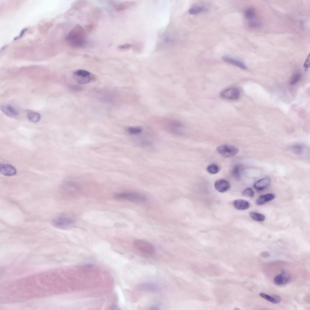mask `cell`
Masks as SVG:
<instances>
[{
    "mask_svg": "<svg viewBox=\"0 0 310 310\" xmlns=\"http://www.w3.org/2000/svg\"><path fill=\"white\" fill-rule=\"evenodd\" d=\"M217 152L222 156L226 157H233L238 153L239 149L231 145L225 144L220 146L216 149Z\"/></svg>",
    "mask_w": 310,
    "mask_h": 310,
    "instance_id": "8992f818",
    "label": "cell"
},
{
    "mask_svg": "<svg viewBox=\"0 0 310 310\" xmlns=\"http://www.w3.org/2000/svg\"><path fill=\"white\" fill-rule=\"evenodd\" d=\"M244 15L246 19L251 20L254 19L256 16V12L252 8H248L245 12Z\"/></svg>",
    "mask_w": 310,
    "mask_h": 310,
    "instance_id": "44dd1931",
    "label": "cell"
},
{
    "mask_svg": "<svg viewBox=\"0 0 310 310\" xmlns=\"http://www.w3.org/2000/svg\"><path fill=\"white\" fill-rule=\"evenodd\" d=\"M85 34L81 26L77 25L69 32L67 38L69 45L73 47L83 46L85 43Z\"/></svg>",
    "mask_w": 310,
    "mask_h": 310,
    "instance_id": "6da1fadb",
    "label": "cell"
},
{
    "mask_svg": "<svg viewBox=\"0 0 310 310\" xmlns=\"http://www.w3.org/2000/svg\"><path fill=\"white\" fill-rule=\"evenodd\" d=\"M310 66V56L309 54L307 57L304 64V67L305 69H308Z\"/></svg>",
    "mask_w": 310,
    "mask_h": 310,
    "instance_id": "4dcf8cb0",
    "label": "cell"
},
{
    "mask_svg": "<svg viewBox=\"0 0 310 310\" xmlns=\"http://www.w3.org/2000/svg\"><path fill=\"white\" fill-rule=\"evenodd\" d=\"M222 58L224 61L227 63L243 69H246V67L244 63L239 60L228 56H224Z\"/></svg>",
    "mask_w": 310,
    "mask_h": 310,
    "instance_id": "8fae6325",
    "label": "cell"
},
{
    "mask_svg": "<svg viewBox=\"0 0 310 310\" xmlns=\"http://www.w3.org/2000/svg\"><path fill=\"white\" fill-rule=\"evenodd\" d=\"M249 215L252 219L256 221L262 222L265 219V216L264 215L257 212H251Z\"/></svg>",
    "mask_w": 310,
    "mask_h": 310,
    "instance_id": "7402d4cb",
    "label": "cell"
},
{
    "mask_svg": "<svg viewBox=\"0 0 310 310\" xmlns=\"http://www.w3.org/2000/svg\"><path fill=\"white\" fill-rule=\"evenodd\" d=\"M132 46L131 45L129 44H126L123 45H120L119 46L118 48L120 49H124L130 48Z\"/></svg>",
    "mask_w": 310,
    "mask_h": 310,
    "instance_id": "1f68e13d",
    "label": "cell"
},
{
    "mask_svg": "<svg viewBox=\"0 0 310 310\" xmlns=\"http://www.w3.org/2000/svg\"><path fill=\"white\" fill-rule=\"evenodd\" d=\"M290 275L288 271L283 270L281 273L276 276L274 279V283L278 285L285 284L289 281Z\"/></svg>",
    "mask_w": 310,
    "mask_h": 310,
    "instance_id": "ba28073f",
    "label": "cell"
},
{
    "mask_svg": "<svg viewBox=\"0 0 310 310\" xmlns=\"http://www.w3.org/2000/svg\"><path fill=\"white\" fill-rule=\"evenodd\" d=\"M260 296L267 301L274 304L278 303L281 300L280 297L278 295H270L264 293H260Z\"/></svg>",
    "mask_w": 310,
    "mask_h": 310,
    "instance_id": "e0dca14e",
    "label": "cell"
},
{
    "mask_svg": "<svg viewBox=\"0 0 310 310\" xmlns=\"http://www.w3.org/2000/svg\"><path fill=\"white\" fill-rule=\"evenodd\" d=\"M73 77L75 81L81 84L89 82L93 78L92 75L89 71L84 70H78L73 73Z\"/></svg>",
    "mask_w": 310,
    "mask_h": 310,
    "instance_id": "5b68a950",
    "label": "cell"
},
{
    "mask_svg": "<svg viewBox=\"0 0 310 310\" xmlns=\"http://www.w3.org/2000/svg\"><path fill=\"white\" fill-rule=\"evenodd\" d=\"M254 194L253 190L251 188H248L245 189L242 192L243 195L247 197H252Z\"/></svg>",
    "mask_w": 310,
    "mask_h": 310,
    "instance_id": "f1b7e54d",
    "label": "cell"
},
{
    "mask_svg": "<svg viewBox=\"0 0 310 310\" xmlns=\"http://www.w3.org/2000/svg\"><path fill=\"white\" fill-rule=\"evenodd\" d=\"M242 169V167L240 165H236L232 169L231 173L232 176L237 180H239L240 177V173Z\"/></svg>",
    "mask_w": 310,
    "mask_h": 310,
    "instance_id": "ffe728a7",
    "label": "cell"
},
{
    "mask_svg": "<svg viewBox=\"0 0 310 310\" xmlns=\"http://www.w3.org/2000/svg\"><path fill=\"white\" fill-rule=\"evenodd\" d=\"M134 4V2H126L121 3L117 5L116 7V10L119 11L124 10L127 8H130Z\"/></svg>",
    "mask_w": 310,
    "mask_h": 310,
    "instance_id": "603a6c76",
    "label": "cell"
},
{
    "mask_svg": "<svg viewBox=\"0 0 310 310\" xmlns=\"http://www.w3.org/2000/svg\"><path fill=\"white\" fill-rule=\"evenodd\" d=\"M214 186L217 191L221 193H223L228 190L230 186L227 181L225 180H220L215 183Z\"/></svg>",
    "mask_w": 310,
    "mask_h": 310,
    "instance_id": "30bf717a",
    "label": "cell"
},
{
    "mask_svg": "<svg viewBox=\"0 0 310 310\" xmlns=\"http://www.w3.org/2000/svg\"><path fill=\"white\" fill-rule=\"evenodd\" d=\"M240 93L237 88L231 87L226 89L220 93V96L222 98L229 100H236L239 97Z\"/></svg>",
    "mask_w": 310,
    "mask_h": 310,
    "instance_id": "52a82bcc",
    "label": "cell"
},
{
    "mask_svg": "<svg viewBox=\"0 0 310 310\" xmlns=\"http://www.w3.org/2000/svg\"><path fill=\"white\" fill-rule=\"evenodd\" d=\"M182 124L179 121L175 120H172L169 123L168 129L170 131L175 134L180 133L178 128L182 126Z\"/></svg>",
    "mask_w": 310,
    "mask_h": 310,
    "instance_id": "2e32d148",
    "label": "cell"
},
{
    "mask_svg": "<svg viewBox=\"0 0 310 310\" xmlns=\"http://www.w3.org/2000/svg\"><path fill=\"white\" fill-rule=\"evenodd\" d=\"M270 179L268 177L261 179L256 182L254 184V187L258 190H263L269 185L270 183Z\"/></svg>",
    "mask_w": 310,
    "mask_h": 310,
    "instance_id": "7c38bea8",
    "label": "cell"
},
{
    "mask_svg": "<svg viewBox=\"0 0 310 310\" xmlns=\"http://www.w3.org/2000/svg\"><path fill=\"white\" fill-rule=\"evenodd\" d=\"M234 207L239 210H244L248 209L250 206L249 203L247 201L242 200L238 199L233 202Z\"/></svg>",
    "mask_w": 310,
    "mask_h": 310,
    "instance_id": "9a60e30c",
    "label": "cell"
},
{
    "mask_svg": "<svg viewBox=\"0 0 310 310\" xmlns=\"http://www.w3.org/2000/svg\"><path fill=\"white\" fill-rule=\"evenodd\" d=\"M114 197L117 199L141 203L146 201L147 199L144 195L139 193L125 192L116 194Z\"/></svg>",
    "mask_w": 310,
    "mask_h": 310,
    "instance_id": "7a4b0ae2",
    "label": "cell"
},
{
    "mask_svg": "<svg viewBox=\"0 0 310 310\" xmlns=\"http://www.w3.org/2000/svg\"><path fill=\"white\" fill-rule=\"evenodd\" d=\"M208 173L211 174H215L219 171V167L215 164H212L209 165L207 168Z\"/></svg>",
    "mask_w": 310,
    "mask_h": 310,
    "instance_id": "d4e9b609",
    "label": "cell"
},
{
    "mask_svg": "<svg viewBox=\"0 0 310 310\" xmlns=\"http://www.w3.org/2000/svg\"><path fill=\"white\" fill-rule=\"evenodd\" d=\"M127 130L129 134L132 135H136L140 133L142 130V128L139 127H130Z\"/></svg>",
    "mask_w": 310,
    "mask_h": 310,
    "instance_id": "484cf974",
    "label": "cell"
},
{
    "mask_svg": "<svg viewBox=\"0 0 310 310\" xmlns=\"http://www.w3.org/2000/svg\"><path fill=\"white\" fill-rule=\"evenodd\" d=\"M139 289L143 290L155 291L158 290L157 287L154 285L150 283H144L139 286Z\"/></svg>",
    "mask_w": 310,
    "mask_h": 310,
    "instance_id": "d6986e66",
    "label": "cell"
},
{
    "mask_svg": "<svg viewBox=\"0 0 310 310\" xmlns=\"http://www.w3.org/2000/svg\"><path fill=\"white\" fill-rule=\"evenodd\" d=\"M207 9L204 7L196 5L190 8L188 11L189 13L191 15L196 14L200 12H206Z\"/></svg>",
    "mask_w": 310,
    "mask_h": 310,
    "instance_id": "ac0fdd59",
    "label": "cell"
},
{
    "mask_svg": "<svg viewBox=\"0 0 310 310\" xmlns=\"http://www.w3.org/2000/svg\"><path fill=\"white\" fill-rule=\"evenodd\" d=\"M275 197V195L272 193L262 195L256 200V203L258 205H261L267 202L272 200Z\"/></svg>",
    "mask_w": 310,
    "mask_h": 310,
    "instance_id": "5bb4252c",
    "label": "cell"
},
{
    "mask_svg": "<svg viewBox=\"0 0 310 310\" xmlns=\"http://www.w3.org/2000/svg\"><path fill=\"white\" fill-rule=\"evenodd\" d=\"M74 222V219L65 214H61L54 218L52 221L53 226L59 229H65L71 226Z\"/></svg>",
    "mask_w": 310,
    "mask_h": 310,
    "instance_id": "3957f363",
    "label": "cell"
},
{
    "mask_svg": "<svg viewBox=\"0 0 310 310\" xmlns=\"http://www.w3.org/2000/svg\"><path fill=\"white\" fill-rule=\"evenodd\" d=\"M1 109L5 114L10 117H15L18 114L16 110L9 105L1 106Z\"/></svg>",
    "mask_w": 310,
    "mask_h": 310,
    "instance_id": "4fadbf2b",
    "label": "cell"
},
{
    "mask_svg": "<svg viewBox=\"0 0 310 310\" xmlns=\"http://www.w3.org/2000/svg\"><path fill=\"white\" fill-rule=\"evenodd\" d=\"M291 149L294 153L298 154L302 153L303 151V147L299 144L294 145L292 147Z\"/></svg>",
    "mask_w": 310,
    "mask_h": 310,
    "instance_id": "83f0119b",
    "label": "cell"
},
{
    "mask_svg": "<svg viewBox=\"0 0 310 310\" xmlns=\"http://www.w3.org/2000/svg\"><path fill=\"white\" fill-rule=\"evenodd\" d=\"M133 244L137 250L146 256H152L154 253L153 246L147 241L140 239H136L134 241Z\"/></svg>",
    "mask_w": 310,
    "mask_h": 310,
    "instance_id": "277c9868",
    "label": "cell"
},
{
    "mask_svg": "<svg viewBox=\"0 0 310 310\" xmlns=\"http://www.w3.org/2000/svg\"><path fill=\"white\" fill-rule=\"evenodd\" d=\"M248 25L249 27L253 28H259L261 26V23L260 22L254 19L249 20Z\"/></svg>",
    "mask_w": 310,
    "mask_h": 310,
    "instance_id": "f546056e",
    "label": "cell"
},
{
    "mask_svg": "<svg viewBox=\"0 0 310 310\" xmlns=\"http://www.w3.org/2000/svg\"><path fill=\"white\" fill-rule=\"evenodd\" d=\"M0 172L3 175L11 176L15 175L17 170L13 166L8 164H2L0 165Z\"/></svg>",
    "mask_w": 310,
    "mask_h": 310,
    "instance_id": "9c48e42d",
    "label": "cell"
},
{
    "mask_svg": "<svg viewBox=\"0 0 310 310\" xmlns=\"http://www.w3.org/2000/svg\"><path fill=\"white\" fill-rule=\"evenodd\" d=\"M301 78L300 73H296L293 74L291 77L289 83L291 85H293L299 81Z\"/></svg>",
    "mask_w": 310,
    "mask_h": 310,
    "instance_id": "4316f807",
    "label": "cell"
},
{
    "mask_svg": "<svg viewBox=\"0 0 310 310\" xmlns=\"http://www.w3.org/2000/svg\"><path fill=\"white\" fill-rule=\"evenodd\" d=\"M28 118L30 121L35 123L39 121L41 116L37 112H31L28 114Z\"/></svg>",
    "mask_w": 310,
    "mask_h": 310,
    "instance_id": "cb8c5ba5",
    "label": "cell"
}]
</instances>
